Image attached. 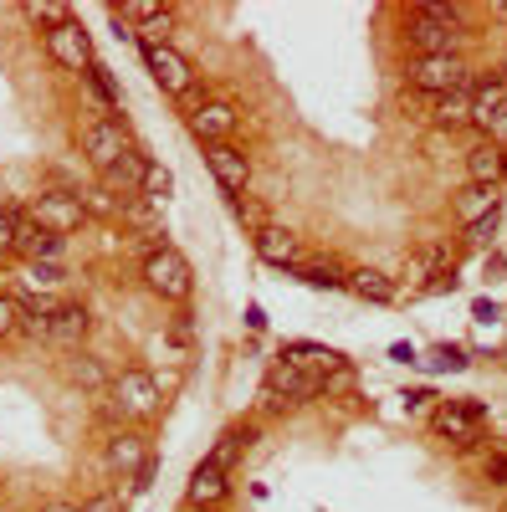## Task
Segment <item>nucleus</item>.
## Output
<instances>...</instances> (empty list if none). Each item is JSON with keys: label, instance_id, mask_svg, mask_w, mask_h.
Here are the masks:
<instances>
[{"label": "nucleus", "instance_id": "obj_17", "mask_svg": "<svg viewBox=\"0 0 507 512\" xmlns=\"http://www.w3.org/2000/svg\"><path fill=\"white\" fill-rule=\"evenodd\" d=\"M502 108H507V77L477 82V88H472V128H482V134H487Z\"/></svg>", "mask_w": 507, "mask_h": 512}, {"label": "nucleus", "instance_id": "obj_18", "mask_svg": "<svg viewBox=\"0 0 507 512\" xmlns=\"http://www.w3.org/2000/svg\"><path fill=\"white\" fill-rule=\"evenodd\" d=\"M11 221H16V251H26V256H57L62 251V236H52V231H41L31 216H21V210H11Z\"/></svg>", "mask_w": 507, "mask_h": 512}, {"label": "nucleus", "instance_id": "obj_26", "mask_svg": "<svg viewBox=\"0 0 507 512\" xmlns=\"http://www.w3.org/2000/svg\"><path fill=\"white\" fill-rule=\"evenodd\" d=\"M26 16H31V21H47V26L72 21V11H67V6H26Z\"/></svg>", "mask_w": 507, "mask_h": 512}, {"label": "nucleus", "instance_id": "obj_29", "mask_svg": "<svg viewBox=\"0 0 507 512\" xmlns=\"http://www.w3.org/2000/svg\"><path fill=\"white\" fill-rule=\"evenodd\" d=\"M16 251V221H11V210H0V256H11Z\"/></svg>", "mask_w": 507, "mask_h": 512}, {"label": "nucleus", "instance_id": "obj_1", "mask_svg": "<svg viewBox=\"0 0 507 512\" xmlns=\"http://www.w3.org/2000/svg\"><path fill=\"white\" fill-rule=\"evenodd\" d=\"M410 41L420 57H456L461 31H456V11L451 6H420L410 11Z\"/></svg>", "mask_w": 507, "mask_h": 512}, {"label": "nucleus", "instance_id": "obj_12", "mask_svg": "<svg viewBox=\"0 0 507 512\" xmlns=\"http://www.w3.org/2000/svg\"><path fill=\"white\" fill-rule=\"evenodd\" d=\"M190 123H195V134H200L205 144H226V139L236 134V123H241V113H236V103L216 98V103H200V108L190 113Z\"/></svg>", "mask_w": 507, "mask_h": 512}, {"label": "nucleus", "instance_id": "obj_14", "mask_svg": "<svg viewBox=\"0 0 507 512\" xmlns=\"http://www.w3.org/2000/svg\"><path fill=\"white\" fill-rule=\"evenodd\" d=\"M144 154L139 149H123V159H113L108 169H103V190L108 195H139V180H144Z\"/></svg>", "mask_w": 507, "mask_h": 512}, {"label": "nucleus", "instance_id": "obj_24", "mask_svg": "<svg viewBox=\"0 0 507 512\" xmlns=\"http://www.w3.org/2000/svg\"><path fill=\"white\" fill-rule=\"evenodd\" d=\"M241 456V431H226L216 446H210V456H205V466H216V472H231V461Z\"/></svg>", "mask_w": 507, "mask_h": 512}, {"label": "nucleus", "instance_id": "obj_33", "mask_svg": "<svg viewBox=\"0 0 507 512\" xmlns=\"http://www.w3.org/2000/svg\"><path fill=\"white\" fill-rule=\"evenodd\" d=\"M47 512H82V507H72V502H52Z\"/></svg>", "mask_w": 507, "mask_h": 512}, {"label": "nucleus", "instance_id": "obj_7", "mask_svg": "<svg viewBox=\"0 0 507 512\" xmlns=\"http://www.w3.org/2000/svg\"><path fill=\"white\" fill-rule=\"evenodd\" d=\"M31 221H36L41 231H52V236H67V231H77L82 221H88V210H82V200H77V195L52 190V195H41V200H36Z\"/></svg>", "mask_w": 507, "mask_h": 512}, {"label": "nucleus", "instance_id": "obj_11", "mask_svg": "<svg viewBox=\"0 0 507 512\" xmlns=\"http://www.w3.org/2000/svg\"><path fill=\"white\" fill-rule=\"evenodd\" d=\"M205 164H210V175L221 180L226 195H241V190L251 185V164H246V154H236L231 144H205Z\"/></svg>", "mask_w": 507, "mask_h": 512}, {"label": "nucleus", "instance_id": "obj_2", "mask_svg": "<svg viewBox=\"0 0 507 512\" xmlns=\"http://www.w3.org/2000/svg\"><path fill=\"white\" fill-rule=\"evenodd\" d=\"M144 287L154 297H164V303H185L190 297V267H185V256L180 251H169V246H154L144 256Z\"/></svg>", "mask_w": 507, "mask_h": 512}, {"label": "nucleus", "instance_id": "obj_20", "mask_svg": "<svg viewBox=\"0 0 507 512\" xmlns=\"http://www.w3.org/2000/svg\"><path fill=\"white\" fill-rule=\"evenodd\" d=\"M431 118L441 128H472V82H467V88H456V93H446V98H436Z\"/></svg>", "mask_w": 507, "mask_h": 512}, {"label": "nucleus", "instance_id": "obj_22", "mask_svg": "<svg viewBox=\"0 0 507 512\" xmlns=\"http://www.w3.org/2000/svg\"><path fill=\"white\" fill-rule=\"evenodd\" d=\"M492 205H497V195H492V190H482V185H467V195L456 200V216L467 221V226H477V221H487V216H492Z\"/></svg>", "mask_w": 507, "mask_h": 512}, {"label": "nucleus", "instance_id": "obj_31", "mask_svg": "<svg viewBox=\"0 0 507 512\" xmlns=\"http://www.w3.org/2000/svg\"><path fill=\"white\" fill-rule=\"evenodd\" d=\"M82 512H118V497H113V492H103V497H93Z\"/></svg>", "mask_w": 507, "mask_h": 512}, {"label": "nucleus", "instance_id": "obj_21", "mask_svg": "<svg viewBox=\"0 0 507 512\" xmlns=\"http://www.w3.org/2000/svg\"><path fill=\"white\" fill-rule=\"evenodd\" d=\"M257 251L267 256L272 267H292V262H298V236H287V231L267 226V231H257Z\"/></svg>", "mask_w": 507, "mask_h": 512}, {"label": "nucleus", "instance_id": "obj_30", "mask_svg": "<svg viewBox=\"0 0 507 512\" xmlns=\"http://www.w3.org/2000/svg\"><path fill=\"white\" fill-rule=\"evenodd\" d=\"M487 144H497V149H507V108L497 113V123L487 128Z\"/></svg>", "mask_w": 507, "mask_h": 512}, {"label": "nucleus", "instance_id": "obj_15", "mask_svg": "<svg viewBox=\"0 0 507 512\" xmlns=\"http://www.w3.org/2000/svg\"><path fill=\"white\" fill-rule=\"evenodd\" d=\"M226 492H231V482H226V472H216V466H195V477H190V487H185V507H221L226 502Z\"/></svg>", "mask_w": 507, "mask_h": 512}, {"label": "nucleus", "instance_id": "obj_25", "mask_svg": "<svg viewBox=\"0 0 507 512\" xmlns=\"http://www.w3.org/2000/svg\"><path fill=\"white\" fill-rule=\"evenodd\" d=\"M354 287H359L364 297H374V303H385V297H390V282L379 277V272H359V277H354Z\"/></svg>", "mask_w": 507, "mask_h": 512}, {"label": "nucleus", "instance_id": "obj_28", "mask_svg": "<svg viewBox=\"0 0 507 512\" xmlns=\"http://www.w3.org/2000/svg\"><path fill=\"white\" fill-rule=\"evenodd\" d=\"M26 282H31V287H57V282H62V272H57L52 262H47V267H41V262H36V267L26 272Z\"/></svg>", "mask_w": 507, "mask_h": 512}, {"label": "nucleus", "instance_id": "obj_8", "mask_svg": "<svg viewBox=\"0 0 507 512\" xmlns=\"http://www.w3.org/2000/svg\"><path fill=\"white\" fill-rule=\"evenodd\" d=\"M431 425H436V436H446V441H456V446H477V441H482V415H477L472 405H461V400H446V405L431 415Z\"/></svg>", "mask_w": 507, "mask_h": 512}, {"label": "nucleus", "instance_id": "obj_23", "mask_svg": "<svg viewBox=\"0 0 507 512\" xmlns=\"http://www.w3.org/2000/svg\"><path fill=\"white\" fill-rule=\"evenodd\" d=\"M169 185H175V180H169V169H164L159 159H149V164H144V180H139V200L164 205V200H169Z\"/></svg>", "mask_w": 507, "mask_h": 512}, {"label": "nucleus", "instance_id": "obj_13", "mask_svg": "<svg viewBox=\"0 0 507 512\" xmlns=\"http://www.w3.org/2000/svg\"><path fill=\"white\" fill-rule=\"evenodd\" d=\"M88 333H93V313H88V308H77V303L52 308V318H47V344H67V349H77Z\"/></svg>", "mask_w": 507, "mask_h": 512}, {"label": "nucleus", "instance_id": "obj_32", "mask_svg": "<svg viewBox=\"0 0 507 512\" xmlns=\"http://www.w3.org/2000/svg\"><path fill=\"white\" fill-rule=\"evenodd\" d=\"M492 226H497V216H487V221H477V226H472V236H477V241H487V236H492Z\"/></svg>", "mask_w": 507, "mask_h": 512}, {"label": "nucleus", "instance_id": "obj_10", "mask_svg": "<svg viewBox=\"0 0 507 512\" xmlns=\"http://www.w3.org/2000/svg\"><path fill=\"white\" fill-rule=\"evenodd\" d=\"M123 149H129V134H123V123L98 118V123L82 128V154H88L98 169H108L113 159H123Z\"/></svg>", "mask_w": 507, "mask_h": 512}, {"label": "nucleus", "instance_id": "obj_9", "mask_svg": "<svg viewBox=\"0 0 507 512\" xmlns=\"http://www.w3.org/2000/svg\"><path fill=\"white\" fill-rule=\"evenodd\" d=\"M144 466H149V441H144L139 431H113V436H108V472H113V477L134 482Z\"/></svg>", "mask_w": 507, "mask_h": 512}, {"label": "nucleus", "instance_id": "obj_3", "mask_svg": "<svg viewBox=\"0 0 507 512\" xmlns=\"http://www.w3.org/2000/svg\"><path fill=\"white\" fill-rule=\"evenodd\" d=\"M113 405L123 410V420H154L159 415V379L144 374V369H123L113 384H108Z\"/></svg>", "mask_w": 507, "mask_h": 512}, {"label": "nucleus", "instance_id": "obj_6", "mask_svg": "<svg viewBox=\"0 0 507 512\" xmlns=\"http://www.w3.org/2000/svg\"><path fill=\"white\" fill-rule=\"evenodd\" d=\"M144 57H149V72H154V82L169 93V98H190L195 93V72H190V62L169 47H144Z\"/></svg>", "mask_w": 507, "mask_h": 512}, {"label": "nucleus", "instance_id": "obj_27", "mask_svg": "<svg viewBox=\"0 0 507 512\" xmlns=\"http://www.w3.org/2000/svg\"><path fill=\"white\" fill-rule=\"evenodd\" d=\"M21 323V303H11V297H0V338H11Z\"/></svg>", "mask_w": 507, "mask_h": 512}, {"label": "nucleus", "instance_id": "obj_4", "mask_svg": "<svg viewBox=\"0 0 507 512\" xmlns=\"http://www.w3.org/2000/svg\"><path fill=\"white\" fill-rule=\"evenodd\" d=\"M405 77H410V88L431 93V98H446L456 88H467V67H461V57H415Z\"/></svg>", "mask_w": 507, "mask_h": 512}, {"label": "nucleus", "instance_id": "obj_16", "mask_svg": "<svg viewBox=\"0 0 507 512\" xmlns=\"http://www.w3.org/2000/svg\"><path fill=\"white\" fill-rule=\"evenodd\" d=\"M62 374H67V384H77V390H88V395H108V384H113V374L103 369L98 354H72L62 364Z\"/></svg>", "mask_w": 507, "mask_h": 512}, {"label": "nucleus", "instance_id": "obj_19", "mask_svg": "<svg viewBox=\"0 0 507 512\" xmlns=\"http://www.w3.org/2000/svg\"><path fill=\"white\" fill-rule=\"evenodd\" d=\"M502 169H507V154H502L497 144H477V149L467 154V175H472V185H482V190H497Z\"/></svg>", "mask_w": 507, "mask_h": 512}, {"label": "nucleus", "instance_id": "obj_34", "mask_svg": "<svg viewBox=\"0 0 507 512\" xmlns=\"http://www.w3.org/2000/svg\"><path fill=\"white\" fill-rule=\"evenodd\" d=\"M190 512H216V507H190Z\"/></svg>", "mask_w": 507, "mask_h": 512}, {"label": "nucleus", "instance_id": "obj_5", "mask_svg": "<svg viewBox=\"0 0 507 512\" xmlns=\"http://www.w3.org/2000/svg\"><path fill=\"white\" fill-rule=\"evenodd\" d=\"M47 52H52V62L62 72H82V77H88V67H93V41H88V31H82L77 21H62V26L47 31Z\"/></svg>", "mask_w": 507, "mask_h": 512}]
</instances>
